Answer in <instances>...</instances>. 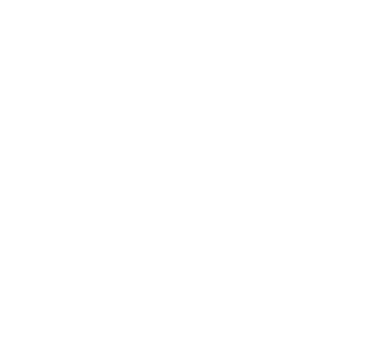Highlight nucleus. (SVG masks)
Here are the masks:
<instances>
[]
</instances>
